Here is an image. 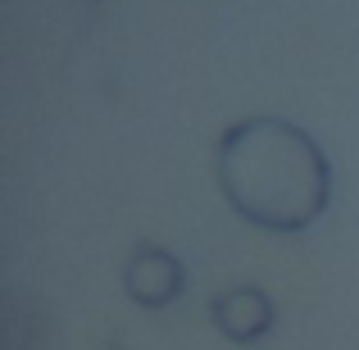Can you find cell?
<instances>
[{"instance_id": "6da1fadb", "label": "cell", "mask_w": 359, "mask_h": 350, "mask_svg": "<svg viewBox=\"0 0 359 350\" xmlns=\"http://www.w3.org/2000/svg\"><path fill=\"white\" fill-rule=\"evenodd\" d=\"M214 177L232 214L264 232H305L332 205V164L291 119H237L219 137Z\"/></svg>"}, {"instance_id": "7a4b0ae2", "label": "cell", "mask_w": 359, "mask_h": 350, "mask_svg": "<svg viewBox=\"0 0 359 350\" xmlns=\"http://www.w3.org/2000/svg\"><path fill=\"white\" fill-rule=\"evenodd\" d=\"M123 291L146 309H164L187 291V269L164 245H137L123 264Z\"/></svg>"}, {"instance_id": "3957f363", "label": "cell", "mask_w": 359, "mask_h": 350, "mask_svg": "<svg viewBox=\"0 0 359 350\" xmlns=\"http://www.w3.org/2000/svg\"><path fill=\"white\" fill-rule=\"evenodd\" d=\"M210 318L228 342L250 346V342H259V337H269L273 300H269V291H259V287H232V291H223V296H214Z\"/></svg>"}]
</instances>
